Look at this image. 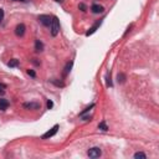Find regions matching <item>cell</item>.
<instances>
[{
  "label": "cell",
  "instance_id": "cell-1",
  "mask_svg": "<svg viewBox=\"0 0 159 159\" xmlns=\"http://www.w3.org/2000/svg\"><path fill=\"white\" fill-rule=\"evenodd\" d=\"M51 35L55 38L57 36V34L60 31V21H59V18L57 16H54L52 18V21H51Z\"/></svg>",
  "mask_w": 159,
  "mask_h": 159
},
{
  "label": "cell",
  "instance_id": "cell-2",
  "mask_svg": "<svg viewBox=\"0 0 159 159\" xmlns=\"http://www.w3.org/2000/svg\"><path fill=\"white\" fill-rule=\"evenodd\" d=\"M59 124H55V126L52 127L50 131H47L45 134H42V137H41V139H49V138H51V137H54L55 134L57 133V131H59Z\"/></svg>",
  "mask_w": 159,
  "mask_h": 159
},
{
  "label": "cell",
  "instance_id": "cell-3",
  "mask_svg": "<svg viewBox=\"0 0 159 159\" xmlns=\"http://www.w3.org/2000/svg\"><path fill=\"white\" fill-rule=\"evenodd\" d=\"M87 154H88L89 158H99V157H101V154H102V150L99 149L98 147H93V148L88 149Z\"/></svg>",
  "mask_w": 159,
  "mask_h": 159
},
{
  "label": "cell",
  "instance_id": "cell-4",
  "mask_svg": "<svg viewBox=\"0 0 159 159\" xmlns=\"http://www.w3.org/2000/svg\"><path fill=\"white\" fill-rule=\"evenodd\" d=\"M39 21L44 25V26H50L52 21V18L50 15H40L39 16Z\"/></svg>",
  "mask_w": 159,
  "mask_h": 159
},
{
  "label": "cell",
  "instance_id": "cell-5",
  "mask_svg": "<svg viewBox=\"0 0 159 159\" xmlns=\"http://www.w3.org/2000/svg\"><path fill=\"white\" fill-rule=\"evenodd\" d=\"M23 107L25 108V109H40V103L38 102H26L23 104Z\"/></svg>",
  "mask_w": 159,
  "mask_h": 159
},
{
  "label": "cell",
  "instance_id": "cell-6",
  "mask_svg": "<svg viewBox=\"0 0 159 159\" xmlns=\"http://www.w3.org/2000/svg\"><path fill=\"white\" fill-rule=\"evenodd\" d=\"M25 30H26L25 25H24V24H19V25H16V28H15V35L19 36V38H21V36H24V34H25Z\"/></svg>",
  "mask_w": 159,
  "mask_h": 159
},
{
  "label": "cell",
  "instance_id": "cell-7",
  "mask_svg": "<svg viewBox=\"0 0 159 159\" xmlns=\"http://www.w3.org/2000/svg\"><path fill=\"white\" fill-rule=\"evenodd\" d=\"M91 11H92L93 14H101V13L104 11V8L99 4H93L92 6H91Z\"/></svg>",
  "mask_w": 159,
  "mask_h": 159
},
{
  "label": "cell",
  "instance_id": "cell-8",
  "mask_svg": "<svg viewBox=\"0 0 159 159\" xmlns=\"http://www.w3.org/2000/svg\"><path fill=\"white\" fill-rule=\"evenodd\" d=\"M101 24H102V20H99V21H97V23L94 24V25L92 26V28H89V30L87 31V33H86V36H89V35H92L93 33H96V30H97V29H98L99 26H101Z\"/></svg>",
  "mask_w": 159,
  "mask_h": 159
},
{
  "label": "cell",
  "instance_id": "cell-9",
  "mask_svg": "<svg viewBox=\"0 0 159 159\" xmlns=\"http://www.w3.org/2000/svg\"><path fill=\"white\" fill-rule=\"evenodd\" d=\"M35 50H36L38 52L44 51V44H42L40 40H36V41H35Z\"/></svg>",
  "mask_w": 159,
  "mask_h": 159
},
{
  "label": "cell",
  "instance_id": "cell-10",
  "mask_svg": "<svg viewBox=\"0 0 159 159\" xmlns=\"http://www.w3.org/2000/svg\"><path fill=\"white\" fill-rule=\"evenodd\" d=\"M9 107V102L6 99H0V111H5Z\"/></svg>",
  "mask_w": 159,
  "mask_h": 159
},
{
  "label": "cell",
  "instance_id": "cell-11",
  "mask_svg": "<svg viewBox=\"0 0 159 159\" xmlns=\"http://www.w3.org/2000/svg\"><path fill=\"white\" fill-rule=\"evenodd\" d=\"M72 66H73V61H70V62H67V65H66V67H65V76L67 75V73H70L71 68H72Z\"/></svg>",
  "mask_w": 159,
  "mask_h": 159
},
{
  "label": "cell",
  "instance_id": "cell-12",
  "mask_svg": "<svg viewBox=\"0 0 159 159\" xmlns=\"http://www.w3.org/2000/svg\"><path fill=\"white\" fill-rule=\"evenodd\" d=\"M18 65H19V60H16V59H13V60H10L8 62V66L9 67H16Z\"/></svg>",
  "mask_w": 159,
  "mask_h": 159
},
{
  "label": "cell",
  "instance_id": "cell-13",
  "mask_svg": "<svg viewBox=\"0 0 159 159\" xmlns=\"http://www.w3.org/2000/svg\"><path fill=\"white\" fill-rule=\"evenodd\" d=\"M98 129H101V131H108V127H107V124H106V122L104 121H102L101 123L98 124Z\"/></svg>",
  "mask_w": 159,
  "mask_h": 159
},
{
  "label": "cell",
  "instance_id": "cell-14",
  "mask_svg": "<svg viewBox=\"0 0 159 159\" xmlns=\"http://www.w3.org/2000/svg\"><path fill=\"white\" fill-rule=\"evenodd\" d=\"M117 78H118V83H124L126 82V76L123 75V73H118Z\"/></svg>",
  "mask_w": 159,
  "mask_h": 159
},
{
  "label": "cell",
  "instance_id": "cell-15",
  "mask_svg": "<svg viewBox=\"0 0 159 159\" xmlns=\"http://www.w3.org/2000/svg\"><path fill=\"white\" fill-rule=\"evenodd\" d=\"M51 82H52L54 84H55V86H57V87H63V86H65V83H63L62 81H57V80H51Z\"/></svg>",
  "mask_w": 159,
  "mask_h": 159
},
{
  "label": "cell",
  "instance_id": "cell-16",
  "mask_svg": "<svg viewBox=\"0 0 159 159\" xmlns=\"http://www.w3.org/2000/svg\"><path fill=\"white\" fill-rule=\"evenodd\" d=\"M134 158L136 159H145L147 158V155L144 154V153H142V152H138V153H136V154H134Z\"/></svg>",
  "mask_w": 159,
  "mask_h": 159
},
{
  "label": "cell",
  "instance_id": "cell-17",
  "mask_svg": "<svg viewBox=\"0 0 159 159\" xmlns=\"http://www.w3.org/2000/svg\"><path fill=\"white\" fill-rule=\"evenodd\" d=\"M93 107H94V103H92V104H89L88 107H86V108H84V109H83V111H82V112L80 113V116H83L84 113H86V112H88L89 109H92V108H93Z\"/></svg>",
  "mask_w": 159,
  "mask_h": 159
},
{
  "label": "cell",
  "instance_id": "cell-18",
  "mask_svg": "<svg viewBox=\"0 0 159 159\" xmlns=\"http://www.w3.org/2000/svg\"><path fill=\"white\" fill-rule=\"evenodd\" d=\"M5 88H6V86L4 83H0V96H4L5 94Z\"/></svg>",
  "mask_w": 159,
  "mask_h": 159
},
{
  "label": "cell",
  "instance_id": "cell-19",
  "mask_svg": "<svg viewBox=\"0 0 159 159\" xmlns=\"http://www.w3.org/2000/svg\"><path fill=\"white\" fill-rule=\"evenodd\" d=\"M78 9L81 10V11H87V6H86L84 4H82V3H81V4L78 5Z\"/></svg>",
  "mask_w": 159,
  "mask_h": 159
},
{
  "label": "cell",
  "instance_id": "cell-20",
  "mask_svg": "<svg viewBox=\"0 0 159 159\" xmlns=\"http://www.w3.org/2000/svg\"><path fill=\"white\" fill-rule=\"evenodd\" d=\"M46 104H47V108H49V109H51V108L54 107V102H52L51 99H47V103H46Z\"/></svg>",
  "mask_w": 159,
  "mask_h": 159
},
{
  "label": "cell",
  "instance_id": "cell-21",
  "mask_svg": "<svg viewBox=\"0 0 159 159\" xmlns=\"http://www.w3.org/2000/svg\"><path fill=\"white\" fill-rule=\"evenodd\" d=\"M107 86L112 87V81H111V75H107Z\"/></svg>",
  "mask_w": 159,
  "mask_h": 159
},
{
  "label": "cell",
  "instance_id": "cell-22",
  "mask_svg": "<svg viewBox=\"0 0 159 159\" xmlns=\"http://www.w3.org/2000/svg\"><path fill=\"white\" fill-rule=\"evenodd\" d=\"M28 73H29V76H31V77H36V73H35L34 70H28Z\"/></svg>",
  "mask_w": 159,
  "mask_h": 159
},
{
  "label": "cell",
  "instance_id": "cell-23",
  "mask_svg": "<svg viewBox=\"0 0 159 159\" xmlns=\"http://www.w3.org/2000/svg\"><path fill=\"white\" fill-rule=\"evenodd\" d=\"M3 19H4V10L0 9V23L3 21Z\"/></svg>",
  "mask_w": 159,
  "mask_h": 159
},
{
  "label": "cell",
  "instance_id": "cell-24",
  "mask_svg": "<svg viewBox=\"0 0 159 159\" xmlns=\"http://www.w3.org/2000/svg\"><path fill=\"white\" fill-rule=\"evenodd\" d=\"M33 63H35V65H40V62L38 61V59H33Z\"/></svg>",
  "mask_w": 159,
  "mask_h": 159
},
{
  "label": "cell",
  "instance_id": "cell-25",
  "mask_svg": "<svg viewBox=\"0 0 159 159\" xmlns=\"http://www.w3.org/2000/svg\"><path fill=\"white\" fill-rule=\"evenodd\" d=\"M13 1H21V3H24V1H26V0H13Z\"/></svg>",
  "mask_w": 159,
  "mask_h": 159
},
{
  "label": "cell",
  "instance_id": "cell-26",
  "mask_svg": "<svg viewBox=\"0 0 159 159\" xmlns=\"http://www.w3.org/2000/svg\"><path fill=\"white\" fill-rule=\"evenodd\" d=\"M55 1H57V3H62L63 0H55Z\"/></svg>",
  "mask_w": 159,
  "mask_h": 159
}]
</instances>
